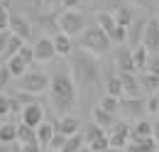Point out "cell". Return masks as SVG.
<instances>
[{"mask_svg": "<svg viewBox=\"0 0 159 152\" xmlns=\"http://www.w3.org/2000/svg\"><path fill=\"white\" fill-rule=\"evenodd\" d=\"M49 98H52L54 108H59L61 115L74 108V103H76V83H74L71 74H66L61 69L54 71L52 83H49Z\"/></svg>", "mask_w": 159, "mask_h": 152, "instance_id": "cell-1", "label": "cell"}, {"mask_svg": "<svg viewBox=\"0 0 159 152\" xmlns=\"http://www.w3.org/2000/svg\"><path fill=\"white\" fill-rule=\"evenodd\" d=\"M71 78L79 86H96L100 81V64L98 57L88 54V52H76L71 54Z\"/></svg>", "mask_w": 159, "mask_h": 152, "instance_id": "cell-2", "label": "cell"}, {"mask_svg": "<svg viewBox=\"0 0 159 152\" xmlns=\"http://www.w3.org/2000/svg\"><path fill=\"white\" fill-rule=\"evenodd\" d=\"M110 39L108 35L100 30L98 25H91V27H86L83 30V35H81V49L83 52H88V54H93V57H103L108 49H110Z\"/></svg>", "mask_w": 159, "mask_h": 152, "instance_id": "cell-3", "label": "cell"}, {"mask_svg": "<svg viewBox=\"0 0 159 152\" xmlns=\"http://www.w3.org/2000/svg\"><path fill=\"white\" fill-rule=\"evenodd\" d=\"M83 27H86V20L76 10H64L59 17H57V30H59L61 35H66V37L83 35Z\"/></svg>", "mask_w": 159, "mask_h": 152, "instance_id": "cell-4", "label": "cell"}, {"mask_svg": "<svg viewBox=\"0 0 159 152\" xmlns=\"http://www.w3.org/2000/svg\"><path fill=\"white\" fill-rule=\"evenodd\" d=\"M49 83H52V78H49L47 74L27 71V74L20 78V91L32 93V96H39V93H44V91H49Z\"/></svg>", "mask_w": 159, "mask_h": 152, "instance_id": "cell-5", "label": "cell"}, {"mask_svg": "<svg viewBox=\"0 0 159 152\" xmlns=\"http://www.w3.org/2000/svg\"><path fill=\"white\" fill-rule=\"evenodd\" d=\"M86 128V133H83V140H86V147L91 152H105L110 147V142H108V133L98 128L96 123H91V125H83Z\"/></svg>", "mask_w": 159, "mask_h": 152, "instance_id": "cell-6", "label": "cell"}, {"mask_svg": "<svg viewBox=\"0 0 159 152\" xmlns=\"http://www.w3.org/2000/svg\"><path fill=\"white\" fill-rule=\"evenodd\" d=\"M113 64H115L118 74H137V69H135V59H132V49H130L127 44H122V47L115 49Z\"/></svg>", "mask_w": 159, "mask_h": 152, "instance_id": "cell-7", "label": "cell"}, {"mask_svg": "<svg viewBox=\"0 0 159 152\" xmlns=\"http://www.w3.org/2000/svg\"><path fill=\"white\" fill-rule=\"evenodd\" d=\"M142 47L147 52H159V20L149 17L142 30Z\"/></svg>", "mask_w": 159, "mask_h": 152, "instance_id": "cell-8", "label": "cell"}, {"mask_svg": "<svg viewBox=\"0 0 159 152\" xmlns=\"http://www.w3.org/2000/svg\"><path fill=\"white\" fill-rule=\"evenodd\" d=\"M34 61H54L57 59V49H54V39L52 37H39L34 44Z\"/></svg>", "mask_w": 159, "mask_h": 152, "instance_id": "cell-9", "label": "cell"}, {"mask_svg": "<svg viewBox=\"0 0 159 152\" xmlns=\"http://www.w3.org/2000/svg\"><path fill=\"white\" fill-rule=\"evenodd\" d=\"M120 83H122V98H142V83H139L137 74H118Z\"/></svg>", "mask_w": 159, "mask_h": 152, "instance_id": "cell-10", "label": "cell"}, {"mask_svg": "<svg viewBox=\"0 0 159 152\" xmlns=\"http://www.w3.org/2000/svg\"><path fill=\"white\" fill-rule=\"evenodd\" d=\"M127 140H130V125H127V123H115V125L110 128V135H108L110 147L125 150V147H127Z\"/></svg>", "mask_w": 159, "mask_h": 152, "instance_id": "cell-11", "label": "cell"}, {"mask_svg": "<svg viewBox=\"0 0 159 152\" xmlns=\"http://www.w3.org/2000/svg\"><path fill=\"white\" fill-rule=\"evenodd\" d=\"M10 35H15V37H20L22 42H27V39L32 37V25H30V20H25L22 15H17V12H10Z\"/></svg>", "mask_w": 159, "mask_h": 152, "instance_id": "cell-12", "label": "cell"}, {"mask_svg": "<svg viewBox=\"0 0 159 152\" xmlns=\"http://www.w3.org/2000/svg\"><path fill=\"white\" fill-rule=\"evenodd\" d=\"M22 123H25L27 128H34V130H37L42 123H44V108H42L39 103L22 108Z\"/></svg>", "mask_w": 159, "mask_h": 152, "instance_id": "cell-13", "label": "cell"}, {"mask_svg": "<svg viewBox=\"0 0 159 152\" xmlns=\"http://www.w3.org/2000/svg\"><path fill=\"white\" fill-rule=\"evenodd\" d=\"M54 128H57V133H61L64 137H71V135H79L83 125H81L79 118H74V115H61L59 123H57Z\"/></svg>", "mask_w": 159, "mask_h": 152, "instance_id": "cell-14", "label": "cell"}, {"mask_svg": "<svg viewBox=\"0 0 159 152\" xmlns=\"http://www.w3.org/2000/svg\"><path fill=\"white\" fill-rule=\"evenodd\" d=\"M91 118H93V123L98 125V128H103V130H110L118 120H115V115L108 113V111H103L100 106H93L91 108Z\"/></svg>", "mask_w": 159, "mask_h": 152, "instance_id": "cell-15", "label": "cell"}, {"mask_svg": "<svg viewBox=\"0 0 159 152\" xmlns=\"http://www.w3.org/2000/svg\"><path fill=\"white\" fill-rule=\"evenodd\" d=\"M120 111L125 115H135L142 120V111H144V101L142 98H120Z\"/></svg>", "mask_w": 159, "mask_h": 152, "instance_id": "cell-16", "label": "cell"}, {"mask_svg": "<svg viewBox=\"0 0 159 152\" xmlns=\"http://www.w3.org/2000/svg\"><path fill=\"white\" fill-rule=\"evenodd\" d=\"M54 135H57V128H54L52 123H47V120L37 128V142L42 145V150H49V145H52Z\"/></svg>", "mask_w": 159, "mask_h": 152, "instance_id": "cell-17", "label": "cell"}, {"mask_svg": "<svg viewBox=\"0 0 159 152\" xmlns=\"http://www.w3.org/2000/svg\"><path fill=\"white\" fill-rule=\"evenodd\" d=\"M130 137H132V142H139L144 137H152V120H137L130 128Z\"/></svg>", "mask_w": 159, "mask_h": 152, "instance_id": "cell-18", "label": "cell"}, {"mask_svg": "<svg viewBox=\"0 0 159 152\" xmlns=\"http://www.w3.org/2000/svg\"><path fill=\"white\" fill-rule=\"evenodd\" d=\"M54 39V49H57V57H71V52H74V44H71V37H66V35H57Z\"/></svg>", "mask_w": 159, "mask_h": 152, "instance_id": "cell-19", "label": "cell"}, {"mask_svg": "<svg viewBox=\"0 0 159 152\" xmlns=\"http://www.w3.org/2000/svg\"><path fill=\"white\" fill-rule=\"evenodd\" d=\"M0 142H2V145L17 142V125H15V123H2V125H0Z\"/></svg>", "mask_w": 159, "mask_h": 152, "instance_id": "cell-20", "label": "cell"}, {"mask_svg": "<svg viewBox=\"0 0 159 152\" xmlns=\"http://www.w3.org/2000/svg\"><path fill=\"white\" fill-rule=\"evenodd\" d=\"M96 25H98V27L105 32V35H110V32L118 27V25H115V17H113V12H105V10L96 15Z\"/></svg>", "mask_w": 159, "mask_h": 152, "instance_id": "cell-21", "label": "cell"}, {"mask_svg": "<svg viewBox=\"0 0 159 152\" xmlns=\"http://www.w3.org/2000/svg\"><path fill=\"white\" fill-rule=\"evenodd\" d=\"M132 59H135V69H137V71H142V69H147L149 52H147L142 44H137V47H132Z\"/></svg>", "mask_w": 159, "mask_h": 152, "instance_id": "cell-22", "label": "cell"}, {"mask_svg": "<svg viewBox=\"0 0 159 152\" xmlns=\"http://www.w3.org/2000/svg\"><path fill=\"white\" fill-rule=\"evenodd\" d=\"M113 17H115V25H120V27H130V25H132V10L120 5V7L113 10Z\"/></svg>", "mask_w": 159, "mask_h": 152, "instance_id": "cell-23", "label": "cell"}, {"mask_svg": "<svg viewBox=\"0 0 159 152\" xmlns=\"http://www.w3.org/2000/svg\"><path fill=\"white\" fill-rule=\"evenodd\" d=\"M5 66H7V71H10V76H17V78H22V76L27 74L25 69H27V64L22 61L20 57H12V59H7L5 61Z\"/></svg>", "mask_w": 159, "mask_h": 152, "instance_id": "cell-24", "label": "cell"}, {"mask_svg": "<svg viewBox=\"0 0 159 152\" xmlns=\"http://www.w3.org/2000/svg\"><path fill=\"white\" fill-rule=\"evenodd\" d=\"M139 83H142V91H147L149 96L159 91V76H152V74H147V71L139 76Z\"/></svg>", "mask_w": 159, "mask_h": 152, "instance_id": "cell-25", "label": "cell"}, {"mask_svg": "<svg viewBox=\"0 0 159 152\" xmlns=\"http://www.w3.org/2000/svg\"><path fill=\"white\" fill-rule=\"evenodd\" d=\"M86 145V140H83V133L79 135H71V137H66V142H64V147L59 152H81V147Z\"/></svg>", "mask_w": 159, "mask_h": 152, "instance_id": "cell-26", "label": "cell"}, {"mask_svg": "<svg viewBox=\"0 0 159 152\" xmlns=\"http://www.w3.org/2000/svg\"><path fill=\"white\" fill-rule=\"evenodd\" d=\"M22 44H27V42H22L20 37H15V35H10V39H7V47H5V54H2V59L7 61V59L17 57V52L22 49Z\"/></svg>", "mask_w": 159, "mask_h": 152, "instance_id": "cell-27", "label": "cell"}, {"mask_svg": "<svg viewBox=\"0 0 159 152\" xmlns=\"http://www.w3.org/2000/svg\"><path fill=\"white\" fill-rule=\"evenodd\" d=\"M34 140H37V130L34 128H27L25 123H20L17 125V142L27 145V142H34Z\"/></svg>", "mask_w": 159, "mask_h": 152, "instance_id": "cell-28", "label": "cell"}, {"mask_svg": "<svg viewBox=\"0 0 159 152\" xmlns=\"http://www.w3.org/2000/svg\"><path fill=\"white\" fill-rule=\"evenodd\" d=\"M108 96H113V98H122V83H120V76L118 74H110V76H108Z\"/></svg>", "mask_w": 159, "mask_h": 152, "instance_id": "cell-29", "label": "cell"}, {"mask_svg": "<svg viewBox=\"0 0 159 152\" xmlns=\"http://www.w3.org/2000/svg\"><path fill=\"white\" fill-rule=\"evenodd\" d=\"M100 108H103V111H108V113H118L120 111V98H113V96H103V101H100L98 103Z\"/></svg>", "mask_w": 159, "mask_h": 152, "instance_id": "cell-30", "label": "cell"}, {"mask_svg": "<svg viewBox=\"0 0 159 152\" xmlns=\"http://www.w3.org/2000/svg\"><path fill=\"white\" fill-rule=\"evenodd\" d=\"M17 57H20L27 66H30V64L34 61V47H32V44H22V49L17 52Z\"/></svg>", "mask_w": 159, "mask_h": 152, "instance_id": "cell-31", "label": "cell"}, {"mask_svg": "<svg viewBox=\"0 0 159 152\" xmlns=\"http://www.w3.org/2000/svg\"><path fill=\"white\" fill-rule=\"evenodd\" d=\"M15 101L20 103L22 108H27V106H34V103H39V101H37V98H34L32 93H25V91H17V93H15Z\"/></svg>", "mask_w": 159, "mask_h": 152, "instance_id": "cell-32", "label": "cell"}, {"mask_svg": "<svg viewBox=\"0 0 159 152\" xmlns=\"http://www.w3.org/2000/svg\"><path fill=\"white\" fill-rule=\"evenodd\" d=\"M144 111L152 113V115H159V98H157V93H152L147 101H144Z\"/></svg>", "mask_w": 159, "mask_h": 152, "instance_id": "cell-33", "label": "cell"}, {"mask_svg": "<svg viewBox=\"0 0 159 152\" xmlns=\"http://www.w3.org/2000/svg\"><path fill=\"white\" fill-rule=\"evenodd\" d=\"M137 145H139V152H154V150L159 147L154 137H144V140H139Z\"/></svg>", "mask_w": 159, "mask_h": 152, "instance_id": "cell-34", "label": "cell"}, {"mask_svg": "<svg viewBox=\"0 0 159 152\" xmlns=\"http://www.w3.org/2000/svg\"><path fill=\"white\" fill-rule=\"evenodd\" d=\"M10 30V10L5 5H0V32Z\"/></svg>", "mask_w": 159, "mask_h": 152, "instance_id": "cell-35", "label": "cell"}, {"mask_svg": "<svg viewBox=\"0 0 159 152\" xmlns=\"http://www.w3.org/2000/svg\"><path fill=\"white\" fill-rule=\"evenodd\" d=\"M10 106H12V98H7L5 93H0V115L7 120V115H10Z\"/></svg>", "mask_w": 159, "mask_h": 152, "instance_id": "cell-36", "label": "cell"}, {"mask_svg": "<svg viewBox=\"0 0 159 152\" xmlns=\"http://www.w3.org/2000/svg\"><path fill=\"white\" fill-rule=\"evenodd\" d=\"M147 74L152 76H159V54H154V57H149V61H147V69H144Z\"/></svg>", "mask_w": 159, "mask_h": 152, "instance_id": "cell-37", "label": "cell"}, {"mask_svg": "<svg viewBox=\"0 0 159 152\" xmlns=\"http://www.w3.org/2000/svg\"><path fill=\"white\" fill-rule=\"evenodd\" d=\"M64 142H66V137H64L61 133H57V135H54V140H52V145H49V150H57V152H59L61 147H64Z\"/></svg>", "mask_w": 159, "mask_h": 152, "instance_id": "cell-38", "label": "cell"}, {"mask_svg": "<svg viewBox=\"0 0 159 152\" xmlns=\"http://www.w3.org/2000/svg\"><path fill=\"white\" fill-rule=\"evenodd\" d=\"M10 78H12V76H10V71H7V66H0V91L7 86Z\"/></svg>", "mask_w": 159, "mask_h": 152, "instance_id": "cell-39", "label": "cell"}, {"mask_svg": "<svg viewBox=\"0 0 159 152\" xmlns=\"http://www.w3.org/2000/svg\"><path fill=\"white\" fill-rule=\"evenodd\" d=\"M20 147H22V152H44L37 140H34V142H27V145H20Z\"/></svg>", "mask_w": 159, "mask_h": 152, "instance_id": "cell-40", "label": "cell"}, {"mask_svg": "<svg viewBox=\"0 0 159 152\" xmlns=\"http://www.w3.org/2000/svg\"><path fill=\"white\" fill-rule=\"evenodd\" d=\"M7 39H10V30L0 32V57L5 54V47H7Z\"/></svg>", "mask_w": 159, "mask_h": 152, "instance_id": "cell-41", "label": "cell"}, {"mask_svg": "<svg viewBox=\"0 0 159 152\" xmlns=\"http://www.w3.org/2000/svg\"><path fill=\"white\" fill-rule=\"evenodd\" d=\"M83 0H61V5H64V10H74V7H79Z\"/></svg>", "mask_w": 159, "mask_h": 152, "instance_id": "cell-42", "label": "cell"}, {"mask_svg": "<svg viewBox=\"0 0 159 152\" xmlns=\"http://www.w3.org/2000/svg\"><path fill=\"white\" fill-rule=\"evenodd\" d=\"M152 137L157 140V145H159V118L154 120V123H152Z\"/></svg>", "mask_w": 159, "mask_h": 152, "instance_id": "cell-43", "label": "cell"}, {"mask_svg": "<svg viewBox=\"0 0 159 152\" xmlns=\"http://www.w3.org/2000/svg\"><path fill=\"white\" fill-rule=\"evenodd\" d=\"M125 152H139V145H137V142H127Z\"/></svg>", "mask_w": 159, "mask_h": 152, "instance_id": "cell-44", "label": "cell"}, {"mask_svg": "<svg viewBox=\"0 0 159 152\" xmlns=\"http://www.w3.org/2000/svg\"><path fill=\"white\" fill-rule=\"evenodd\" d=\"M44 5L47 7H57V5H61V0H44Z\"/></svg>", "mask_w": 159, "mask_h": 152, "instance_id": "cell-45", "label": "cell"}, {"mask_svg": "<svg viewBox=\"0 0 159 152\" xmlns=\"http://www.w3.org/2000/svg\"><path fill=\"white\" fill-rule=\"evenodd\" d=\"M0 152H12V147H10V145H2V142H0Z\"/></svg>", "mask_w": 159, "mask_h": 152, "instance_id": "cell-46", "label": "cell"}, {"mask_svg": "<svg viewBox=\"0 0 159 152\" xmlns=\"http://www.w3.org/2000/svg\"><path fill=\"white\" fill-rule=\"evenodd\" d=\"M105 152H125V150H118V147H108Z\"/></svg>", "mask_w": 159, "mask_h": 152, "instance_id": "cell-47", "label": "cell"}, {"mask_svg": "<svg viewBox=\"0 0 159 152\" xmlns=\"http://www.w3.org/2000/svg\"><path fill=\"white\" fill-rule=\"evenodd\" d=\"M2 123H7V120H5V118H2V115H0V125H2Z\"/></svg>", "mask_w": 159, "mask_h": 152, "instance_id": "cell-48", "label": "cell"}, {"mask_svg": "<svg viewBox=\"0 0 159 152\" xmlns=\"http://www.w3.org/2000/svg\"><path fill=\"white\" fill-rule=\"evenodd\" d=\"M81 152H91V150H88V147H81Z\"/></svg>", "mask_w": 159, "mask_h": 152, "instance_id": "cell-49", "label": "cell"}, {"mask_svg": "<svg viewBox=\"0 0 159 152\" xmlns=\"http://www.w3.org/2000/svg\"><path fill=\"white\" fill-rule=\"evenodd\" d=\"M154 17H157V20H159V10H157V15H154Z\"/></svg>", "mask_w": 159, "mask_h": 152, "instance_id": "cell-50", "label": "cell"}, {"mask_svg": "<svg viewBox=\"0 0 159 152\" xmlns=\"http://www.w3.org/2000/svg\"><path fill=\"white\" fill-rule=\"evenodd\" d=\"M154 152H159V147H157V150H154Z\"/></svg>", "mask_w": 159, "mask_h": 152, "instance_id": "cell-51", "label": "cell"}, {"mask_svg": "<svg viewBox=\"0 0 159 152\" xmlns=\"http://www.w3.org/2000/svg\"><path fill=\"white\" fill-rule=\"evenodd\" d=\"M157 98H159V91H157Z\"/></svg>", "mask_w": 159, "mask_h": 152, "instance_id": "cell-52", "label": "cell"}]
</instances>
